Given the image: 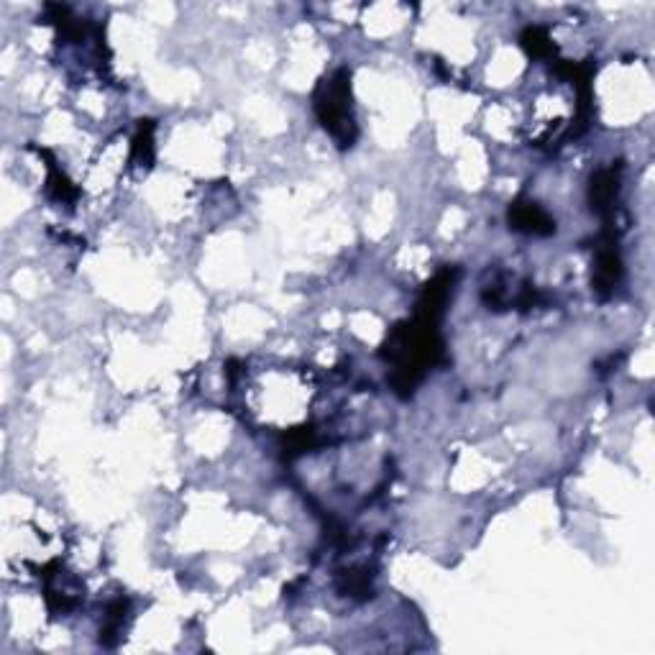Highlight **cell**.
<instances>
[{
  "instance_id": "obj_1",
  "label": "cell",
  "mask_w": 655,
  "mask_h": 655,
  "mask_svg": "<svg viewBox=\"0 0 655 655\" xmlns=\"http://www.w3.org/2000/svg\"><path fill=\"white\" fill-rule=\"evenodd\" d=\"M348 80H351L348 70H338L336 75L320 82L318 93H315V113L341 149L356 141V121L354 111H351Z\"/></svg>"
},
{
  "instance_id": "obj_2",
  "label": "cell",
  "mask_w": 655,
  "mask_h": 655,
  "mask_svg": "<svg viewBox=\"0 0 655 655\" xmlns=\"http://www.w3.org/2000/svg\"><path fill=\"white\" fill-rule=\"evenodd\" d=\"M622 279V259L620 249H617V233L615 228L604 231L602 244L597 249V267H594L592 285L599 297H609L617 290Z\"/></svg>"
},
{
  "instance_id": "obj_3",
  "label": "cell",
  "mask_w": 655,
  "mask_h": 655,
  "mask_svg": "<svg viewBox=\"0 0 655 655\" xmlns=\"http://www.w3.org/2000/svg\"><path fill=\"white\" fill-rule=\"evenodd\" d=\"M510 226L520 233H530V236H551L556 231V223H553L551 215L528 198H520L512 203Z\"/></svg>"
},
{
  "instance_id": "obj_4",
  "label": "cell",
  "mask_w": 655,
  "mask_h": 655,
  "mask_svg": "<svg viewBox=\"0 0 655 655\" xmlns=\"http://www.w3.org/2000/svg\"><path fill=\"white\" fill-rule=\"evenodd\" d=\"M620 172L622 167H604L592 177V187H589V200H592V210H597L604 218L615 215V200L620 192Z\"/></svg>"
},
{
  "instance_id": "obj_5",
  "label": "cell",
  "mask_w": 655,
  "mask_h": 655,
  "mask_svg": "<svg viewBox=\"0 0 655 655\" xmlns=\"http://www.w3.org/2000/svg\"><path fill=\"white\" fill-rule=\"evenodd\" d=\"M134 162L139 167H151L154 162V123L141 121L139 134L134 139Z\"/></svg>"
},
{
  "instance_id": "obj_6",
  "label": "cell",
  "mask_w": 655,
  "mask_h": 655,
  "mask_svg": "<svg viewBox=\"0 0 655 655\" xmlns=\"http://www.w3.org/2000/svg\"><path fill=\"white\" fill-rule=\"evenodd\" d=\"M522 47L528 49V54H533L535 59H545L556 54V47H553L551 36L548 31L540 29V26H530L525 34H522Z\"/></svg>"
}]
</instances>
